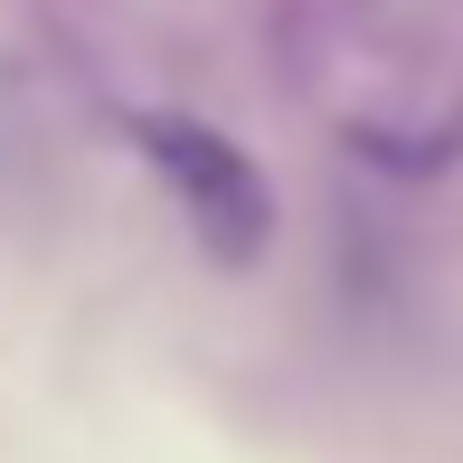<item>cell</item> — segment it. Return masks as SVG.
<instances>
[{
	"label": "cell",
	"instance_id": "obj_1",
	"mask_svg": "<svg viewBox=\"0 0 463 463\" xmlns=\"http://www.w3.org/2000/svg\"><path fill=\"white\" fill-rule=\"evenodd\" d=\"M133 133H142V152H152V171L180 189V208L199 218L208 256H218V265H246V256H256V246H265V218H275L256 161H246L227 133L189 123V114H142Z\"/></svg>",
	"mask_w": 463,
	"mask_h": 463
}]
</instances>
